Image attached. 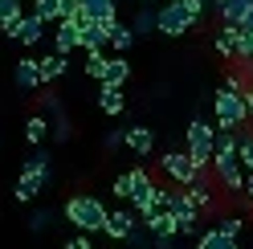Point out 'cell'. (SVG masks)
I'll list each match as a JSON object with an SVG mask.
<instances>
[{"label": "cell", "instance_id": "20", "mask_svg": "<svg viewBox=\"0 0 253 249\" xmlns=\"http://www.w3.org/2000/svg\"><path fill=\"white\" fill-rule=\"evenodd\" d=\"M216 57H225V61H237V25H229V21H220V29H216Z\"/></svg>", "mask_w": 253, "mask_h": 249}, {"label": "cell", "instance_id": "15", "mask_svg": "<svg viewBox=\"0 0 253 249\" xmlns=\"http://www.w3.org/2000/svg\"><path fill=\"white\" fill-rule=\"evenodd\" d=\"M98 106H102V115L119 119V115L126 111V94H123V86H119V82H102V90H98Z\"/></svg>", "mask_w": 253, "mask_h": 249}, {"label": "cell", "instance_id": "21", "mask_svg": "<svg viewBox=\"0 0 253 249\" xmlns=\"http://www.w3.org/2000/svg\"><path fill=\"white\" fill-rule=\"evenodd\" d=\"M135 25H126V21H110V49H115V53H126V49H131V45H135Z\"/></svg>", "mask_w": 253, "mask_h": 249}, {"label": "cell", "instance_id": "17", "mask_svg": "<svg viewBox=\"0 0 253 249\" xmlns=\"http://www.w3.org/2000/svg\"><path fill=\"white\" fill-rule=\"evenodd\" d=\"M131 208L139 212V216H151L155 208H164V184L155 180L147 192H139V196H131Z\"/></svg>", "mask_w": 253, "mask_h": 249}, {"label": "cell", "instance_id": "37", "mask_svg": "<svg viewBox=\"0 0 253 249\" xmlns=\"http://www.w3.org/2000/svg\"><path fill=\"white\" fill-rule=\"evenodd\" d=\"M8 17H21V0H0V21Z\"/></svg>", "mask_w": 253, "mask_h": 249}, {"label": "cell", "instance_id": "1", "mask_svg": "<svg viewBox=\"0 0 253 249\" xmlns=\"http://www.w3.org/2000/svg\"><path fill=\"white\" fill-rule=\"evenodd\" d=\"M106 216H110V208L102 205L98 196H90V192H78V196L66 200V221L78 233H102L106 229Z\"/></svg>", "mask_w": 253, "mask_h": 249}, {"label": "cell", "instance_id": "28", "mask_svg": "<svg viewBox=\"0 0 253 249\" xmlns=\"http://www.w3.org/2000/svg\"><path fill=\"white\" fill-rule=\"evenodd\" d=\"M126 78H131V61H126L123 53H115L106 61V82H119V86H126Z\"/></svg>", "mask_w": 253, "mask_h": 249}, {"label": "cell", "instance_id": "35", "mask_svg": "<svg viewBox=\"0 0 253 249\" xmlns=\"http://www.w3.org/2000/svg\"><path fill=\"white\" fill-rule=\"evenodd\" d=\"M241 225H245L241 216H220V221H216V229H220V233H229V237H237V233H241Z\"/></svg>", "mask_w": 253, "mask_h": 249}, {"label": "cell", "instance_id": "27", "mask_svg": "<svg viewBox=\"0 0 253 249\" xmlns=\"http://www.w3.org/2000/svg\"><path fill=\"white\" fill-rule=\"evenodd\" d=\"M21 172H33V176H45V180H53V164H49V151H45V147H37V151L25 160V167H21Z\"/></svg>", "mask_w": 253, "mask_h": 249}, {"label": "cell", "instance_id": "43", "mask_svg": "<svg viewBox=\"0 0 253 249\" xmlns=\"http://www.w3.org/2000/svg\"><path fill=\"white\" fill-rule=\"evenodd\" d=\"M241 25H249V29H253V8H249V12H245V21H241Z\"/></svg>", "mask_w": 253, "mask_h": 249}, {"label": "cell", "instance_id": "30", "mask_svg": "<svg viewBox=\"0 0 253 249\" xmlns=\"http://www.w3.org/2000/svg\"><path fill=\"white\" fill-rule=\"evenodd\" d=\"M33 12H37L41 21L57 25V21H61V0H33Z\"/></svg>", "mask_w": 253, "mask_h": 249}, {"label": "cell", "instance_id": "40", "mask_svg": "<svg viewBox=\"0 0 253 249\" xmlns=\"http://www.w3.org/2000/svg\"><path fill=\"white\" fill-rule=\"evenodd\" d=\"M57 94H53V90H45V94H41V111H57Z\"/></svg>", "mask_w": 253, "mask_h": 249}, {"label": "cell", "instance_id": "42", "mask_svg": "<svg viewBox=\"0 0 253 249\" xmlns=\"http://www.w3.org/2000/svg\"><path fill=\"white\" fill-rule=\"evenodd\" d=\"M184 4H188V8H192V12H196V17H204V0H184Z\"/></svg>", "mask_w": 253, "mask_h": 249}, {"label": "cell", "instance_id": "2", "mask_svg": "<svg viewBox=\"0 0 253 249\" xmlns=\"http://www.w3.org/2000/svg\"><path fill=\"white\" fill-rule=\"evenodd\" d=\"M212 115H216V127L220 131H241L249 123V106H245V90H233V86H220L212 94Z\"/></svg>", "mask_w": 253, "mask_h": 249}, {"label": "cell", "instance_id": "5", "mask_svg": "<svg viewBox=\"0 0 253 249\" xmlns=\"http://www.w3.org/2000/svg\"><path fill=\"white\" fill-rule=\"evenodd\" d=\"M212 176H216V184L225 192L241 196V188H245V164H241V155H237V147H225V151L212 155Z\"/></svg>", "mask_w": 253, "mask_h": 249}, {"label": "cell", "instance_id": "39", "mask_svg": "<svg viewBox=\"0 0 253 249\" xmlns=\"http://www.w3.org/2000/svg\"><path fill=\"white\" fill-rule=\"evenodd\" d=\"M241 200L253 208V172H245V188H241Z\"/></svg>", "mask_w": 253, "mask_h": 249}, {"label": "cell", "instance_id": "8", "mask_svg": "<svg viewBox=\"0 0 253 249\" xmlns=\"http://www.w3.org/2000/svg\"><path fill=\"white\" fill-rule=\"evenodd\" d=\"M160 172H164V180L168 184H192V180H200L204 172L192 164V155H188V147L184 151H164L160 155Z\"/></svg>", "mask_w": 253, "mask_h": 249}, {"label": "cell", "instance_id": "29", "mask_svg": "<svg viewBox=\"0 0 253 249\" xmlns=\"http://www.w3.org/2000/svg\"><path fill=\"white\" fill-rule=\"evenodd\" d=\"M106 53L102 49H94V53H86V78H94V82H106Z\"/></svg>", "mask_w": 253, "mask_h": 249}, {"label": "cell", "instance_id": "23", "mask_svg": "<svg viewBox=\"0 0 253 249\" xmlns=\"http://www.w3.org/2000/svg\"><path fill=\"white\" fill-rule=\"evenodd\" d=\"M135 33L139 37H151V33H160V8H151V4H139V12H135Z\"/></svg>", "mask_w": 253, "mask_h": 249}, {"label": "cell", "instance_id": "13", "mask_svg": "<svg viewBox=\"0 0 253 249\" xmlns=\"http://www.w3.org/2000/svg\"><path fill=\"white\" fill-rule=\"evenodd\" d=\"M184 188L192 192V200H196V208H200V212H216L220 200H216V184L209 180V172H204L200 180H192V184H184Z\"/></svg>", "mask_w": 253, "mask_h": 249}, {"label": "cell", "instance_id": "22", "mask_svg": "<svg viewBox=\"0 0 253 249\" xmlns=\"http://www.w3.org/2000/svg\"><path fill=\"white\" fill-rule=\"evenodd\" d=\"M115 12H119V0H82V12H78V17H86V21H115Z\"/></svg>", "mask_w": 253, "mask_h": 249}, {"label": "cell", "instance_id": "10", "mask_svg": "<svg viewBox=\"0 0 253 249\" xmlns=\"http://www.w3.org/2000/svg\"><path fill=\"white\" fill-rule=\"evenodd\" d=\"M53 49L57 53H74V49H82V17H61L53 25Z\"/></svg>", "mask_w": 253, "mask_h": 249}, {"label": "cell", "instance_id": "18", "mask_svg": "<svg viewBox=\"0 0 253 249\" xmlns=\"http://www.w3.org/2000/svg\"><path fill=\"white\" fill-rule=\"evenodd\" d=\"M126 147H131L135 155H151V147H155V131L147 127V123H135V127H126Z\"/></svg>", "mask_w": 253, "mask_h": 249}, {"label": "cell", "instance_id": "19", "mask_svg": "<svg viewBox=\"0 0 253 249\" xmlns=\"http://www.w3.org/2000/svg\"><path fill=\"white\" fill-rule=\"evenodd\" d=\"M249 8H253V0H212V12L229 25H241Z\"/></svg>", "mask_w": 253, "mask_h": 249}, {"label": "cell", "instance_id": "6", "mask_svg": "<svg viewBox=\"0 0 253 249\" xmlns=\"http://www.w3.org/2000/svg\"><path fill=\"white\" fill-rule=\"evenodd\" d=\"M45 29H53V25H49V21H41L33 8H29V12H21V17L0 21V33H4V37H12V41H21V45H37V41L45 37Z\"/></svg>", "mask_w": 253, "mask_h": 249}, {"label": "cell", "instance_id": "36", "mask_svg": "<svg viewBox=\"0 0 253 249\" xmlns=\"http://www.w3.org/2000/svg\"><path fill=\"white\" fill-rule=\"evenodd\" d=\"M110 192H115L119 200H131V176H115V184H110Z\"/></svg>", "mask_w": 253, "mask_h": 249}, {"label": "cell", "instance_id": "41", "mask_svg": "<svg viewBox=\"0 0 253 249\" xmlns=\"http://www.w3.org/2000/svg\"><path fill=\"white\" fill-rule=\"evenodd\" d=\"M66 249H94V245H90V233H78V237H74Z\"/></svg>", "mask_w": 253, "mask_h": 249}, {"label": "cell", "instance_id": "11", "mask_svg": "<svg viewBox=\"0 0 253 249\" xmlns=\"http://www.w3.org/2000/svg\"><path fill=\"white\" fill-rule=\"evenodd\" d=\"M82 49H110V21H86L82 17Z\"/></svg>", "mask_w": 253, "mask_h": 249}, {"label": "cell", "instance_id": "16", "mask_svg": "<svg viewBox=\"0 0 253 249\" xmlns=\"http://www.w3.org/2000/svg\"><path fill=\"white\" fill-rule=\"evenodd\" d=\"M45 176H33V172H21V180H17V188H12V200H17V205H33L37 200V192L45 188Z\"/></svg>", "mask_w": 253, "mask_h": 249}, {"label": "cell", "instance_id": "9", "mask_svg": "<svg viewBox=\"0 0 253 249\" xmlns=\"http://www.w3.org/2000/svg\"><path fill=\"white\" fill-rule=\"evenodd\" d=\"M139 225H143V216H139L135 208H115V212L106 216V229L102 233H106L110 241H131Z\"/></svg>", "mask_w": 253, "mask_h": 249}, {"label": "cell", "instance_id": "31", "mask_svg": "<svg viewBox=\"0 0 253 249\" xmlns=\"http://www.w3.org/2000/svg\"><path fill=\"white\" fill-rule=\"evenodd\" d=\"M237 155H241L245 172H253V131H237Z\"/></svg>", "mask_w": 253, "mask_h": 249}, {"label": "cell", "instance_id": "24", "mask_svg": "<svg viewBox=\"0 0 253 249\" xmlns=\"http://www.w3.org/2000/svg\"><path fill=\"white\" fill-rule=\"evenodd\" d=\"M196 249H237V237H229V233H220L212 225V229H204L196 237Z\"/></svg>", "mask_w": 253, "mask_h": 249}, {"label": "cell", "instance_id": "3", "mask_svg": "<svg viewBox=\"0 0 253 249\" xmlns=\"http://www.w3.org/2000/svg\"><path fill=\"white\" fill-rule=\"evenodd\" d=\"M164 208L180 221V237H200V233H196L200 208H196V200H192V192H188L184 184H168V188H164Z\"/></svg>", "mask_w": 253, "mask_h": 249}, {"label": "cell", "instance_id": "45", "mask_svg": "<svg viewBox=\"0 0 253 249\" xmlns=\"http://www.w3.org/2000/svg\"><path fill=\"white\" fill-rule=\"evenodd\" d=\"M249 82H253V74H249Z\"/></svg>", "mask_w": 253, "mask_h": 249}, {"label": "cell", "instance_id": "12", "mask_svg": "<svg viewBox=\"0 0 253 249\" xmlns=\"http://www.w3.org/2000/svg\"><path fill=\"white\" fill-rule=\"evenodd\" d=\"M12 82H17L21 90H41L45 78H41V57H21L17 70H12Z\"/></svg>", "mask_w": 253, "mask_h": 249}, {"label": "cell", "instance_id": "7", "mask_svg": "<svg viewBox=\"0 0 253 249\" xmlns=\"http://www.w3.org/2000/svg\"><path fill=\"white\" fill-rule=\"evenodd\" d=\"M196 25H200V17L184 4V0H171V4L160 8V33L164 37H184V33H192Z\"/></svg>", "mask_w": 253, "mask_h": 249}, {"label": "cell", "instance_id": "4", "mask_svg": "<svg viewBox=\"0 0 253 249\" xmlns=\"http://www.w3.org/2000/svg\"><path fill=\"white\" fill-rule=\"evenodd\" d=\"M212 139H216V127L204 123V119H192L184 127V147H188V155H192V164L200 167V172H212V155H216Z\"/></svg>", "mask_w": 253, "mask_h": 249}, {"label": "cell", "instance_id": "34", "mask_svg": "<svg viewBox=\"0 0 253 249\" xmlns=\"http://www.w3.org/2000/svg\"><path fill=\"white\" fill-rule=\"evenodd\" d=\"M49 221H53V208H37L33 216H29V229H33V233H45Z\"/></svg>", "mask_w": 253, "mask_h": 249}, {"label": "cell", "instance_id": "26", "mask_svg": "<svg viewBox=\"0 0 253 249\" xmlns=\"http://www.w3.org/2000/svg\"><path fill=\"white\" fill-rule=\"evenodd\" d=\"M45 135H49V119H45V111L29 115V119H25V139H29L33 147H41V143H45Z\"/></svg>", "mask_w": 253, "mask_h": 249}, {"label": "cell", "instance_id": "25", "mask_svg": "<svg viewBox=\"0 0 253 249\" xmlns=\"http://www.w3.org/2000/svg\"><path fill=\"white\" fill-rule=\"evenodd\" d=\"M66 70H70L66 53H57V49H53L49 57H41V78H45V86H53V82H57V78L66 74Z\"/></svg>", "mask_w": 253, "mask_h": 249}, {"label": "cell", "instance_id": "32", "mask_svg": "<svg viewBox=\"0 0 253 249\" xmlns=\"http://www.w3.org/2000/svg\"><path fill=\"white\" fill-rule=\"evenodd\" d=\"M126 176H131V196H139V192H147L151 184H155L147 167H131V172H126Z\"/></svg>", "mask_w": 253, "mask_h": 249}, {"label": "cell", "instance_id": "14", "mask_svg": "<svg viewBox=\"0 0 253 249\" xmlns=\"http://www.w3.org/2000/svg\"><path fill=\"white\" fill-rule=\"evenodd\" d=\"M143 229L151 233V237H180V221L168 208H155L151 216H143Z\"/></svg>", "mask_w": 253, "mask_h": 249}, {"label": "cell", "instance_id": "44", "mask_svg": "<svg viewBox=\"0 0 253 249\" xmlns=\"http://www.w3.org/2000/svg\"><path fill=\"white\" fill-rule=\"evenodd\" d=\"M135 4H151V0H135Z\"/></svg>", "mask_w": 253, "mask_h": 249}, {"label": "cell", "instance_id": "33", "mask_svg": "<svg viewBox=\"0 0 253 249\" xmlns=\"http://www.w3.org/2000/svg\"><path fill=\"white\" fill-rule=\"evenodd\" d=\"M53 139H57V143H66V139H70V119H66L61 106L53 111Z\"/></svg>", "mask_w": 253, "mask_h": 249}, {"label": "cell", "instance_id": "38", "mask_svg": "<svg viewBox=\"0 0 253 249\" xmlns=\"http://www.w3.org/2000/svg\"><path fill=\"white\" fill-rule=\"evenodd\" d=\"M119 143H126V131H106V135H102V147H106V151H115Z\"/></svg>", "mask_w": 253, "mask_h": 249}]
</instances>
